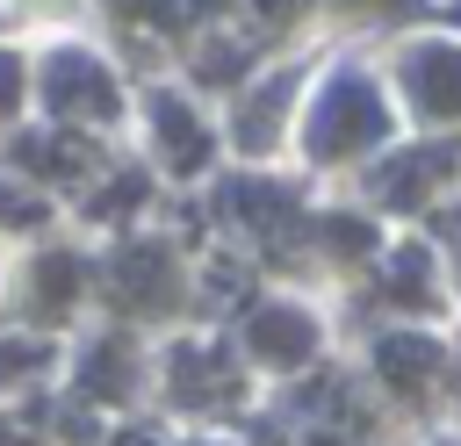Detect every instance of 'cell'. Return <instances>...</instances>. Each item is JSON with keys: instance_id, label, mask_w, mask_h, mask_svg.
<instances>
[{"instance_id": "obj_1", "label": "cell", "mask_w": 461, "mask_h": 446, "mask_svg": "<svg viewBox=\"0 0 461 446\" xmlns=\"http://www.w3.org/2000/svg\"><path fill=\"white\" fill-rule=\"evenodd\" d=\"M367 129H375V101H367V86H360V79L331 86V108H324V129H317V144H324V151H339V144H360Z\"/></svg>"}, {"instance_id": "obj_2", "label": "cell", "mask_w": 461, "mask_h": 446, "mask_svg": "<svg viewBox=\"0 0 461 446\" xmlns=\"http://www.w3.org/2000/svg\"><path fill=\"white\" fill-rule=\"evenodd\" d=\"M50 101H58V108H94V115H108V101H115V94H108V79H101L94 65L65 58V65L50 72Z\"/></svg>"}, {"instance_id": "obj_3", "label": "cell", "mask_w": 461, "mask_h": 446, "mask_svg": "<svg viewBox=\"0 0 461 446\" xmlns=\"http://www.w3.org/2000/svg\"><path fill=\"white\" fill-rule=\"evenodd\" d=\"M259 345H267L274 360H295V352L310 345V331H303L295 317H267V324H259Z\"/></svg>"}, {"instance_id": "obj_4", "label": "cell", "mask_w": 461, "mask_h": 446, "mask_svg": "<svg viewBox=\"0 0 461 446\" xmlns=\"http://www.w3.org/2000/svg\"><path fill=\"white\" fill-rule=\"evenodd\" d=\"M14 86H22V65H14V58H0V108L14 101Z\"/></svg>"}]
</instances>
